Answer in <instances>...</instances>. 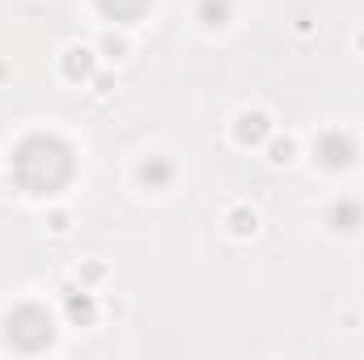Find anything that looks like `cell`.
<instances>
[{
  "label": "cell",
  "instance_id": "cell-1",
  "mask_svg": "<svg viewBox=\"0 0 364 360\" xmlns=\"http://www.w3.org/2000/svg\"><path fill=\"white\" fill-rule=\"evenodd\" d=\"M318 157H322V166L343 170V166L356 162V144H352L348 136H339V132H326V136L318 140Z\"/></svg>",
  "mask_w": 364,
  "mask_h": 360
},
{
  "label": "cell",
  "instance_id": "cell-5",
  "mask_svg": "<svg viewBox=\"0 0 364 360\" xmlns=\"http://www.w3.org/2000/svg\"><path fill=\"white\" fill-rule=\"evenodd\" d=\"M255 229H259V216L250 208H233L229 212V233L233 238H255Z\"/></svg>",
  "mask_w": 364,
  "mask_h": 360
},
{
  "label": "cell",
  "instance_id": "cell-11",
  "mask_svg": "<svg viewBox=\"0 0 364 360\" xmlns=\"http://www.w3.org/2000/svg\"><path fill=\"white\" fill-rule=\"evenodd\" d=\"M51 229H55V233H64V229H68V216H64V212H55V216H51Z\"/></svg>",
  "mask_w": 364,
  "mask_h": 360
},
{
  "label": "cell",
  "instance_id": "cell-7",
  "mask_svg": "<svg viewBox=\"0 0 364 360\" xmlns=\"http://www.w3.org/2000/svg\"><path fill=\"white\" fill-rule=\"evenodd\" d=\"M331 221H335V229H356V225H360V208L343 199V203L335 208V216H331Z\"/></svg>",
  "mask_w": 364,
  "mask_h": 360
},
{
  "label": "cell",
  "instance_id": "cell-12",
  "mask_svg": "<svg viewBox=\"0 0 364 360\" xmlns=\"http://www.w3.org/2000/svg\"><path fill=\"white\" fill-rule=\"evenodd\" d=\"M360 51H364V34H360Z\"/></svg>",
  "mask_w": 364,
  "mask_h": 360
},
{
  "label": "cell",
  "instance_id": "cell-8",
  "mask_svg": "<svg viewBox=\"0 0 364 360\" xmlns=\"http://www.w3.org/2000/svg\"><path fill=\"white\" fill-rule=\"evenodd\" d=\"M140 179L149 182V186H166L170 182V166L166 162H144L140 166Z\"/></svg>",
  "mask_w": 364,
  "mask_h": 360
},
{
  "label": "cell",
  "instance_id": "cell-4",
  "mask_svg": "<svg viewBox=\"0 0 364 360\" xmlns=\"http://www.w3.org/2000/svg\"><path fill=\"white\" fill-rule=\"evenodd\" d=\"M199 21L208 30H220L229 21V0H199Z\"/></svg>",
  "mask_w": 364,
  "mask_h": 360
},
{
  "label": "cell",
  "instance_id": "cell-3",
  "mask_svg": "<svg viewBox=\"0 0 364 360\" xmlns=\"http://www.w3.org/2000/svg\"><path fill=\"white\" fill-rule=\"evenodd\" d=\"M64 73H68V81L93 77V51L90 47H68V51H64Z\"/></svg>",
  "mask_w": 364,
  "mask_h": 360
},
{
  "label": "cell",
  "instance_id": "cell-9",
  "mask_svg": "<svg viewBox=\"0 0 364 360\" xmlns=\"http://www.w3.org/2000/svg\"><path fill=\"white\" fill-rule=\"evenodd\" d=\"M267 153H272L275 166H288V162L296 157V140H292V136H284V140H272V149H267Z\"/></svg>",
  "mask_w": 364,
  "mask_h": 360
},
{
  "label": "cell",
  "instance_id": "cell-10",
  "mask_svg": "<svg viewBox=\"0 0 364 360\" xmlns=\"http://www.w3.org/2000/svg\"><path fill=\"white\" fill-rule=\"evenodd\" d=\"M102 51H106V55H110V60H123V55H127V43H123V38H114V34H110V38H102Z\"/></svg>",
  "mask_w": 364,
  "mask_h": 360
},
{
  "label": "cell",
  "instance_id": "cell-6",
  "mask_svg": "<svg viewBox=\"0 0 364 360\" xmlns=\"http://www.w3.org/2000/svg\"><path fill=\"white\" fill-rule=\"evenodd\" d=\"M68 318H73L77 327H90V322H93V301L85 297V292H81V297H77V292H68Z\"/></svg>",
  "mask_w": 364,
  "mask_h": 360
},
{
  "label": "cell",
  "instance_id": "cell-2",
  "mask_svg": "<svg viewBox=\"0 0 364 360\" xmlns=\"http://www.w3.org/2000/svg\"><path fill=\"white\" fill-rule=\"evenodd\" d=\"M233 136H237V144H263L272 136V119L263 110H242L233 119Z\"/></svg>",
  "mask_w": 364,
  "mask_h": 360
}]
</instances>
